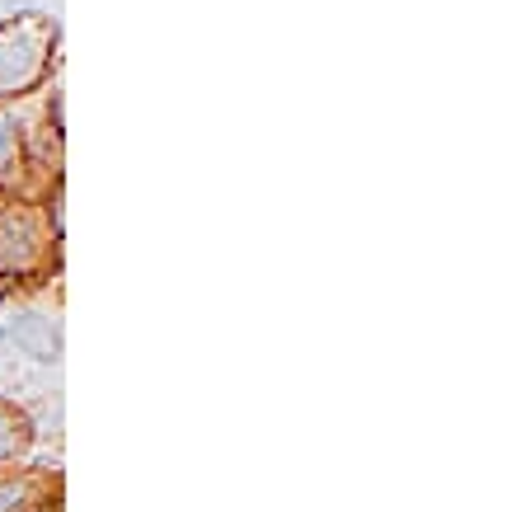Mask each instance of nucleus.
I'll return each instance as SVG.
<instances>
[{
    "label": "nucleus",
    "mask_w": 512,
    "mask_h": 512,
    "mask_svg": "<svg viewBox=\"0 0 512 512\" xmlns=\"http://www.w3.org/2000/svg\"><path fill=\"white\" fill-rule=\"evenodd\" d=\"M0 512H38L33 480H5L0 484Z\"/></svg>",
    "instance_id": "39448f33"
},
{
    "label": "nucleus",
    "mask_w": 512,
    "mask_h": 512,
    "mask_svg": "<svg viewBox=\"0 0 512 512\" xmlns=\"http://www.w3.org/2000/svg\"><path fill=\"white\" fill-rule=\"evenodd\" d=\"M19 170H24V146H19V118L0 109V184L10 188L19 184Z\"/></svg>",
    "instance_id": "7ed1b4c3"
},
{
    "label": "nucleus",
    "mask_w": 512,
    "mask_h": 512,
    "mask_svg": "<svg viewBox=\"0 0 512 512\" xmlns=\"http://www.w3.org/2000/svg\"><path fill=\"white\" fill-rule=\"evenodd\" d=\"M57 235H43L38 207L19 202L15 193H0V273H38L43 245Z\"/></svg>",
    "instance_id": "f03ea898"
},
{
    "label": "nucleus",
    "mask_w": 512,
    "mask_h": 512,
    "mask_svg": "<svg viewBox=\"0 0 512 512\" xmlns=\"http://www.w3.org/2000/svg\"><path fill=\"white\" fill-rule=\"evenodd\" d=\"M24 442H29V423H24V414L0 400V461L19 456V451H24Z\"/></svg>",
    "instance_id": "20e7f679"
},
{
    "label": "nucleus",
    "mask_w": 512,
    "mask_h": 512,
    "mask_svg": "<svg viewBox=\"0 0 512 512\" xmlns=\"http://www.w3.org/2000/svg\"><path fill=\"white\" fill-rule=\"evenodd\" d=\"M52 43H57V29L47 15H19L0 24V99H15L43 80Z\"/></svg>",
    "instance_id": "f257e3e1"
}]
</instances>
